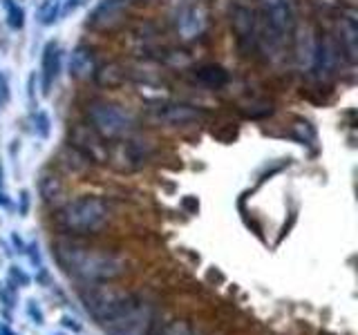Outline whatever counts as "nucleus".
Here are the masks:
<instances>
[{
  "label": "nucleus",
  "mask_w": 358,
  "mask_h": 335,
  "mask_svg": "<svg viewBox=\"0 0 358 335\" xmlns=\"http://www.w3.org/2000/svg\"><path fill=\"white\" fill-rule=\"evenodd\" d=\"M54 257L67 275L85 284H106L126 273L123 257L74 241L54 244Z\"/></svg>",
  "instance_id": "f257e3e1"
},
{
  "label": "nucleus",
  "mask_w": 358,
  "mask_h": 335,
  "mask_svg": "<svg viewBox=\"0 0 358 335\" xmlns=\"http://www.w3.org/2000/svg\"><path fill=\"white\" fill-rule=\"evenodd\" d=\"M110 221V206L99 197H78L59 210L56 223L70 234H94Z\"/></svg>",
  "instance_id": "f03ea898"
},
{
  "label": "nucleus",
  "mask_w": 358,
  "mask_h": 335,
  "mask_svg": "<svg viewBox=\"0 0 358 335\" xmlns=\"http://www.w3.org/2000/svg\"><path fill=\"white\" fill-rule=\"evenodd\" d=\"M87 121L103 141H119L130 137L134 130V117L126 107L110 100H92L87 105Z\"/></svg>",
  "instance_id": "7ed1b4c3"
},
{
  "label": "nucleus",
  "mask_w": 358,
  "mask_h": 335,
  "mask_svg": "<svg viewBox=\"0 0 358 335\" xmlns=\"http://www.w3.org/2000/svg\"><path fill=\"white\" fill-rule=\"evenodd\" d=\"M264 29H260V43H271L273 47H282L287 38L294 36L298 11L296 0H260Z\"/></svg>",
  "instance_id": "20e7f679"
},
{
  "label": "nucleus",
  "mask_w": 358,
  "mask_h": 335,
  "mask_svg": "<svg viewBox=\"0 0 358 335\" xmlns=\"http://www.w3.org/2000/svg\"><path fill=\"white\" fill-rule=\"evenodd\" d=\"M106 335H150L152 308L137 297H130L115 315L101 322Z\"/></svg>",
  "instance_id": "39448f33"
},
{
  "label": "nucleus",
  "mask_w": 358,
  "mask_h": 335,
  "mask_svg": "<svg viewBox=\"0 0 358 335\" xmlns=\"http://www.w3.org/2000/svg\"><path fill=\"white\" fill-rule=\"evenodd\" d=\"M231 25L238 38V47L244 56H249L257 45H260V25H257V14L246 5H238L233 9Z\"/></svg>",
  "instance_id": "423d86ee"
},
{
  "label": "nucleus",
  "mask_w": 358,
  "mask_h": 335,
  "mask_svg": "<svg viewBox=\"0 0 358 335\" xmlns=\"http://www.w3.org/2000/svg\"><path fill=\"white\" fill-rule=\"evenodd\" d=\"M130 297L132 295L123 293V290L99 288V290H92V293L83 295V304H85V311L90 313V315L101 324V322H106L110 315H115V313L126 304Z\"/></svg>",
  "instance_id": "0eeeda50"
},
{
  "label": "nucleus",
  "mask_w": 358,
  "mask_h": 335,
  "mask_svg": "<svg viewBox=\"0 0 358 335\" xmlns=\"http://www.w3.org/2000/svg\"><path fill=\"white\" fill-rule=\"evenodd\" d=\"M128 5L130 0H101L90 14L87 27L94 31H112L126 18Z\"/></svg>",
  "instance_id": "6e6552de"
},
{
  "label": "nucleus",
  "mask_w": 358,
  "mask_h": 335,
  "mask_svg": "<svg viewBox=\"0 0 358 335\" xmlns=\"http://www.w3.org/2000/svg\"><path fill=\"white\" fill-rule=\"evenodd\" d=\"M61 72V47L59 43L50 40L45 45L43 50V59H41V89H43V96H50L52 94V87L56 83Z\"/></svg>",
  "instance_id": "1a4fd4ad"
},
{
  "label": "nucleus",
  "mask_w": 358,
  "mask_h": 335,
  "mask_svg": "<svg viewBox=\"0 0 358 335\" xmlns=\"http://www.w3.org/2000/svg\"><path fill=\"white\" fill-rule=\"evenodd\" d=\"M338 43H341V50L347 56V61L356 63V59H358V20H356L354 9L343 11L341 22H338Z\"/></svg>",
  "instance_id": "9d476101"
},
{
  "label": "nucleus",
  "mask_w": 358,
  "mask_h": 335,
  "mask_svg": "<svg viewBox=\"0 0 358 335\" xmlns=\"http://www.w3.org/2000/svg\"><path fill=\"white\" fill-rule=\"evenodd\" d=\"M96 72V63L90 47H76L70 56V76L76 78V81H85V78L94 76Z\"/></svg>",
  "instance_id": "9b49d317"
},
{
  "label": "nucleus",
  "mask_w": 358,
  "mask_h": 335,
  "mask_svg": "<svg viewBox=\"0 0 358 335\" xmlns=\"http://www.w3.org/2000/svg\"><path fill=\"white\" fill-rule=\"evenodd\" d=\"M159 121L168 123V126H188L201 119V112L190 107V105H164L157 112Z\"/></svg>",
  "instance_id": "f8f14e48"
},
{
  "label": "nucleus",
  "mask_w": 358,
  "mask_h": 335,
  "mask_svg": "<svg viewBox=\"0 0 358 335\" xmlns=\"http://www.w3.org/2000/svg\"><path fill=\"white\" fill-rule=\"evenodd\" d=\"M204 27H206V14L201 11V7L190 5L179 14V31H182L186 38L197 36V34L204 31Z\"/></svg>",
  "instance_id": "ddd939ff"
},
{
  "label": "nucleus",
  "mask_w": 358,
  "mask_h": 335,
  "mask_svg": "<svg viewBox=\"0 0 358 335\" xmlns=\"http://www.w3.org/2000/svg\"><path fill=\"white\" fill-rule=\"evenodd\" d=\"M197 78L201 83H206L208 87H222L229 81V74L220 65H204L201 70H197Z\"/></svg>",
  "instance_id": "4468645a"
},
{
  "label": "nucleus",
  "mask_w": 358,
  "mask_h": 335,
  "mask_svg": "<svg viewBox=\"0 0 358 335\" xmlns=\"http://www.w3.org/2000/svg\"><path fill=\"white\" fill-rule=\"evenodd\" d=\"M63 16V5L61 0H43V5L38 9V22L45 27L54 25L56 20Z\"/></svg>",
  "instance_id": "2eb2a0df"
},
{
  "label": "nucleus",
  "mask_w": 358,
  "mask_h": 335,
  "mask_svg": "<svg viewBox=\"0 0 358 335\" xmlns=\"http://www.w3.org/2000/svg\"><path fill=\"white\" fill-rule=\"evenodd\" d=\"M5 9H7V22L11 29H20L25 25V11H22V7L18 3H14V0H5Z\"/></svg>",
  "instance_id": "dca6fc26"
},
{
  "label": "nucleus",
  "mask_w": 358,
  "mask_h": 335,
  "mask_svg": "<svg viewBox=\"0 0 358 335\" xmlns=\"http://www.w3.org/2000/svg\"><path fill=\"white\" fill-rule=\"evenodd\" d=\"M94 74H96V81L101 85H110L112 87V85H119L123 81V72H119L117 65H108L101 72H94Z\"/></svg>",
  "instance_id": "f3484780"
},
{
  "label": "nucleus",
  "mask_w": 358,
  "mask_h": 335,
  "mask_svg": "<svg viewBox=\"0 0 358 335\" xmlns=\"http://www.w3.org/2000/svg\"><path fill=\"white\" fill-rule=\"evenodd\" d=\"M31 284V277L22 271L20 266H9V286L11 288H18V286H29Z\"/></svg>",
  "instance_id": "a211bd4d"
},
{
  "label": "nucleus",
  "mask_w": 358,
  "mask_h": 335,
  "mask_svg": "<svg viewBox=\"0 0 358 335\" xmlns=\"http://www.w3.org/2000/svg\"><path fill=\"white\" fill-rule=\"evenodd\" d=\"M25 308H27L29 320H31L34 324H38V327H43V324H45V315H43V311H41V306H38V302H36V299H27Z\"/></svg>",
  "instance_id": "6ab92c4d"
},
{
  "label": "nucleus",
  "mask_w": 358,
  "mask_h": 335,
  "mask_svg": "<svg viewBox=\"0 0 358 335\" xmlns=\"http://www.w3.org/2000/svg\"><path fill=\"white\" fill-rule=\"evenodd\" d=\"M34 123H36V132L41 134L43 139L50 137V117L45 114V112H36V117H34Z\"/></svg>",
  "instance_id": "aec40b11"
},
{
  "label": "nucleus",
  "mask_w": 358,
  "mask_h": 335,
  "mask_svg": "<svg viewBox=\"0 0 358 335\" xmlns=\"http://www.w3.org/2000/svg\"><path fill=\"white\" fill-rule=\"evenodd\" d=\"M25 253L29 255V260H31V264L38 268V271H43V257H41V253H38V244L34 241V244H29L27 248H25Z\"/></svg>",
  "instance_id": "412c9836"
},
{
  "label": "nucleus",
  "mask_w": 358,
  "mask_h": 335,
  "mask_svg": "<svg viewBox=\"0 0 358 335\" xmlns=\"http://www.w3.org/2000/svg\"><path fill=\"white\" fill-rule=\"evenodd\" d=\"M61 327L67 329V331H72V333H81V331H83V327H81V324H78L72 315H63V318H61Z\"/></svg>",
  "instance_id": "4be33fe9"
},
{
  "label": "nucleus",
  "mask_w": 358,
  "mask_h": 335,
  "mask_svg": "<svg viewBox=\"0 0 358 335\" xmlns=\"http://www.w3.org/2000/svg\"><path fill=\"white\" fill-rule=\"evenodd\" d=\"M9 103V83H7V76L0 72V105H7Z\"/></svg>",
  "instance_id": "5701e85b"
},
{
  "label": "nucleus",
  "mask_w": 358,
  "mask_h": 335,
  "mask_svg": "<svg viewBox=\"0 0 358 335\" xmlns=\"http://www.w3.org/2000/svg\"><path fill=\"white\" fill-rule=\"evenodd\" d=\"M63 5V14H70V11H76L81 5H85V0H61Z\"/></svg>",
  "instance_id": "b1692460"
},
{
  "label": "nucleus",
  "mask_w": 358,
  "mask_h": 335,
  "mask_svg": "<svg viewBox=\"0 0 358 335\" xmlns=\"http://www.w3.org/2000/svg\"><path fill=\"white\" fill-rule=\"evenodd\" d=\"M18 212H20L22 217H25L27 212H29V193H27V190H22V193H20V208H18Z\"/></svg>",
  "instance_id": "393cba45"
},
{
  "label": "nucleus",
  "mask_w": 358,
  "mask_h": 335,
  "mask_svg": "<svg viewBox=\"0 0 358 335\" xmlns=\"http://www.w3.org/2000/svg\"><path fill=\"white\" fill-rule=\"evenodd\" d=\"M11 241H14V246H16V251L18 253H25V248H27V244L25 241H22L20 237H18V234L14 232V234H11Z\"/></svg>",
  "instance_id": "a878e982"
},
{
  "label": "nucleus",
  "mask_w": 358,
  "mask_h": 335,
  "mask_svg": "<svg viewBox=\"0 0 358 335\" xmlns=\"http://www.w3.org/2000/svg\"><path fill=\"white\" fill-rule=\"evenodd\" d=\"M166 335H188V331L184 327H171L166 331Z\"/></svg>",
  "instance_id": "bb28decb"
},
{
  "label": "nucleus",
  "mask_w": 358,
  "mask_h": 335,
  "mask_svg": "<svg viewBox=\"0 0 358 335\" xmlns=\"http://www.w3.org/2000/svg\"><path fill=\"white\" fill-rule=\"evenodd\" d=\"M0 335H18V333L11 331V329L7 327V324H0Z\"/></svg>",
  "instance_id": "cd10ccee"
},
{
  "label": "nucleus",
  "mask_w": 358,
  "mask_h": 335,
  "mask_svg": "<svg viewBox=\"0 0 358 335\" xmlns=\"http://www.w3.org/2000/svg\"><path fill=\"white\" fill-rule=\"evenodd\" d=\"M52 335H65V333H52Z\"/></svg>",
  "instance_id": "c85d7f7f"
}]
</instances>
